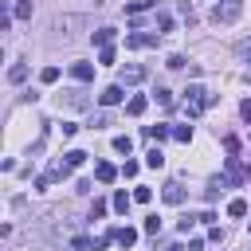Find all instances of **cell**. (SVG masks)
Returning <instances> with one entry per match:
<instances>
[{"mask_svg":"<svg viewBox=\"0 0 251 251\" xmlns=\"http://www.w3.org/2000/svg\"><path fill=\"white\" fill-rule=\"evenodd\" d=\"M173 137L176 141H192V126H173Z\"/></svg>","mask_w":251,"mask_h":251,"instance_id":"484cf974","label":"cell"},{"mask_svg":"<svg viewBox=\"0 0 251 251\" xmlns=\"http://www.w3.org/2000/svg\"><path fill=\"white\" fill-rule=\"evenodd\" d=\"M227 180H231V184H243V180H247V169H243L235 157H227Z\"/></svg>","mask_w":251,"mask_h":251,"instance_id":"9c48e42d","label":"cell"},{"mask_svg":"<svg viewBox=\"0 0 251 251\" xmlns=\"http://www.w3.org/2000/svg\"><path fill=\"white\" fill-rule=\"evenodd\" d=\"M212 102H216V94H208L204 86H188V90H184V114H188V118L204 114Z\"/></svg>","mask_w":251,"mask_h":251,"instance_id":"6da1fadb","label":"cell"},{"mask_svg":"<svg viewBox=\"0 0 251 251\" xmlns=\"http://www.w3.org/2000/svg\"><path fill=\"white\" fill-rule=\"evenodd\" d=\"M24 78H27V63H12V67H8V82H16V86H20Z\"/></svg>","mask_w":251,"mask_h":251,"instance_id":"5bb4252c","label":"cell"},{"mask_svg":"<svg viewBox=\"0 0 251 251\" xmlns=\"http://www.w3.org/2000/svg\"><path fill=\"white\" fill-rule=\"evenodd\" d=\"M122 98H126V90H122V82H114V86H106V90L98 94V102H102V106H118Z\"/></svg>","mask_w":251,"mask_h":251,"instance_id":"277c9868","label":"cell"},{"mask_svg":"<svg viewBox=\"0 0 251 251\" xmlns=\"http://www.w3.org/2000/svg\"><path fill=\"white\" fill-rule=\"evenodd\" d=\"M133 200H137V204H149V200H153V188L137 184V188H133Z\"/></svg>","mask_w":251,"mask_h":251,"instance_id":"7402d4cb","label":"cell"},{"mask_svg":"<svg viewBox=\"0 0 251 251\" xmlns=\"http://www.w3.org/2000/svg\"><path fill=\"white\" fill-rule=\"evenodd\" d=\"M71 247H75V251H90V247H94V243H90V239H86V235H75V239H71Z\"/></svg>","mask_w":251,"mask_h":251,"instance_id":"4316f807","label":"cell"},{"mask_svg":"<svg viewBox=\"0 0 251 251\" xmlns=\"http://www.w3.org/2000/svg\"><path fill=\"white\" fill-rule=\"evenodd\" d=\"M71 75H75L78 82H90V78H94V63H71Z\"/></svg>","mask_w":251,"mask_h":251,"instance_id":"8fae6325","label":"cell"},{"mask_svg":"<svg viewBox=\"0 0 251 251\" xmlns=\"http://www.w3.org/2000/svg\"><path fill=\"white\" fill-rule=\"evenodd\" d=\"M39 82H43V86L59 82V67H43V71H39Z\"/></svg>","mask_w":251,"mask_h":251,"instance_id":"ac0fdd59","label":"cell"},{"mask_svg":"<svg viewBox=\"0 0 251 251\" xmlns=\"http://www.w3.org/2000/svg\"><path fill=\"white\" fill-rule=\"evenodd\" d=\"M157 0H133V4H126V16H141L145 8H153Z\"/></svg>","mask_w":251,"mask_h":251,"instance_id":"2e32d148","label":"cell"},{"mask_svg":"<svg viewBox=\"0 0 251 251\" xmlns=\"http://www.w3.org/2000/svg\"><path fill=\"white\" fill-rule=\"evenodd\" d=\"M63 157H67V165H71V169H78V165L86 161V153H82V149H67Z\"/></svg>","mask_w":251,"mask_h":251,"instance_id":"d6986e66","label":"cell"},{"mask_svg":"<svg viewBox=\"0 0 251 251\" xmlns=\"http://www.w3.org/2000/svg\"><path fill=\"white\" fill-rule=\"evenodd\" d=\"M188 251H204V239H188Z\"/></svg>","mask_w":251,"mask_h":251,"instance_id":"836d02e7","label":"cell"},{"mask_svg":"<svg viewBox=\"0 0 251 251\" xmlns=\"http://www.w3.org/2000/svg\"><path fill=\"white\" fill-rule=\"evenodd\" d=\"M98 216H106V200H94V208H90V220H98Z\"/></svg>","mask_w":251,"mask_h":251,"instance_id":"4dcf8cb0","label":"cell"},{"mask_svg":"<svg viewBox=\"0 0 251 251\" xmlns=\"http://www.w3.org/2000/svg\"><path fill=\"white\" fill-rule=\"evenodd\" d=\"M149 78V71L141 67V63H129V67H122V86H137V82H145Z\"/></svg>","mask_w":251,"mask_h":251,"instance_id":"3957f363","label":"cell"},{"mask_svg":"<svg viewBox=\"0 0 251 251\" xmlns=\"http://www.w3.org/2000/svg\"><path fill=\"white\" fill-rule=\"evenodd\" d=\"M110 204H114V212H122V216H126V212H129V204H133V192H114V200H110Z\"/></svg>","mask_w":251,"mask_h":251,"instance_id":"7c38bea8","label":"cell"},{"mask_svg":"<svg viewBox=\"0 0 251 251\" xmlns=\"http://www.w3.org/2000/svg\"><path fill=\"white\" fill-rule=\"evenodd\" d=\"M243 59H247V63H251V43H243Z\"/></svg>","mask_w":251,"mask_h":251,"instance_id":"e575fe53","label":"cell"},{"mask_svg":"<svg viewBox=\"0 0 251 251\" xmlns=\"http://www.w3.org/2000/svg\"><path fill=\"white\" fill-rule=\"evenodd\" d=\"M16 16L27 20V16H31V0H20V4H16Z\"/></svg>","mask_w":251,"mask_h":251,"instance_id":"f1b7e54d","label":"cell"},{"mask_svg":"<svg viewBox=\"0 0 251 251\" xmlns=\"http://www.w3.org/2000/svg\"><path fill=\"white\" fill-rule=\"evenodd\" d=\"M114 149L129 157V149H133V137H126V133H122V137H114Z\"/></svg>","mask_w":251,"mask_h":251,"instance_id":"44dd1931","label":"cell"},{"mask_svg":"<svg viewBox=\"0 0 251 251\" xmlns=\"http://www.w3.org/2000/svg\"><path fill=\"white\" fill-rule=\"evenodd\" d=\"M145 165H149V169H161V165H165V153H161V149H149V153H145Z\"/></svg>","mask_w":251,"mask_h":251,"instance_id":"ffe728a7","label":"cell"},{"mask_svg":"<svg viewBox=\"0 0 251 251\" xmlns=\"http://www.w3.org/2000/svg\"><path fill=\"white\" fill-rule=\"evenodd\" d=\"M94 176H98V184H114V180H118V169H114L110 161H98V165H94Z\"/></svg>","mask_w":251,"mask_h":251,"instance_id":"5b68a950","label":"cell"},{"mask_svg":"<svg viewBox=\"0 0 251 251\" xmlns=\"http://www.w3.org/2000/svg\"><path fill=\"white\" fill-rule=\"evenodd\" d=\"M153 94H157V102H161V106H165V110H169V106H173V90H165V86H157V90H153Z\"/></svg>","mask_w":251,"mask_h":251,"instance_id":"d4e9b609","label":"cell"},{"mask_svg":"<svg viewBox=\"0 0 251 251\" xmlns=\"http://www.w3.org/2000/svg\"><path fill=\"white\" fill-rule=\"evenodd\" d=\"M114 35H118V31H114V27H98V31H94V35H90V39H94V43H98V47H110V43H114Z\"/></svg>","mask_w":251,"mask_h":251,"instance_id":"4fadbf2b","label":"cell"},{"mask_svg":"<svg viewBox=\"0 0 251 251\" xmlns=\"http://www.w3.org/2000/svg\"><path fill=\"white\" fill-rule=\"evenodd\" d=\"M157 39H161V35H126V47L141 51V47H157Z\"/></svg>","mask_w":251,"mask_h":251,"instance_id":"52a82bcc","label":"cell"},{"mask_svg":"<svg viewBox=\"0 0 251 251\" xmlns=\"http://www.w3.org/2000/svg\"><path fill=\"white\" fill-rule=\"evenodd\" d=\"M243 16V0H216L212 4V24H235Z\"/></svg>","mask_w":251,"mask_h":251,"instance_id":"7a4b0ae2","label":"cell"},{"mask_svg":"<svg viewBox=\"0 0 251 251\" xmlns=\"http://www.w3.org/2000/svg\"><path fill=\"white\" fill-rule=\"evenodd\" d=\"M165 67H169V71H180V67H184V55H169Z\"/></svg>","mask_w":251,"mask_h":251,"instance_id":"83f0119b","label":"cell"},{"mask_svg":"<svg viewBox=\"0 0 251 251\" xmlns=\"http://www.w3.org/2000/svg\"><path fill=\"white\" fill-rule=\"evenodd\" d=\"M122 176H137V161H126L122 165Z\"/></svg>","mask_w":251,"mask_h":251,"instance_id":"d6a6232c","label":"cell"},{"mask_svg":"<svg viewBox=\"0 0 251 251\" xmlns=\"http://www.w3.org/2000/svg\"><path fill=\"white\" fill-rule=\"evenodd\" d=\"M247 251H251V247H247Z\"/></svg>","mask_w":251,"mask_h":251,"instance_id":"8d00e7d4","label":"cell"},{"mask_svg":"<svg viewBox=\"0 0 251 251\" xmlns=\"http://www.w3.org/2000/svg\"><path fill=\"white\" fill-rule=\"evenodd\" d=\"M227 216H231V220H243V216H247V200H231V204H227Z\"/></svg>","mask_w":251,"mask_h":251,"instance_id":"e0dca14e","label":"cell"},{"mask_svg":"<svg viewBox=\"0 0 251 251\" xmlns=\"http://www.w3.org/2000/svg\"><path fill=\"white\" fill-rule=\"evenodd\" d=\"M141 133H145V137H149V141H165V137H169V133H173V129H169V126H145V129H141Z\"/></svg>","mask_w":251,"mask_h":251,"instance_id":"9a60e30c","label":"cell"},{"mask_svg":"<svg viewBox=\"0 0 251 251\" xmlns=\"http://www.w3.org/2000/svg\"><path fill=\"white\" fill-rule=\"evenodd\" d=\"M114 243H118V247H133V243H137V231H133V227H114Z\"/></svg>","mask_w":251,"mask_h":251,"instance_id":"30bf717a","label":"cell"},{"mask_svg":"<svg viewBox=\"0 0 251 251\" xmlns=\"http://www.w3.org/2000/svg\"><path fill=\"white\" fill-rule=\"evenodd\" d=\"M141 231H145V235H157V231H161V220H157V216H145Z\"/></svg>","mask_w":251,"mask_h":251,"instance_id":"603a6c76","label":"cell"},{"mask_svg":"<svg viewBox=\"0 0 251 251\" xmlns=\"http://www.w3.org/2000/svg\"><path fill=\"white\" fill-rule=\"evenodd\" d=\"M157 27H161V31H173V16L161 12V16H157Z\"/></svg>","mask_w":251,"mask_h":251,"instance_id":"f546056e","label":"cell"},{"mask_svg":"<svg viewBox=\"0 0 251 251\" xmlns=\"http://www.w3.org/2000/svg\"><path fill=\"white\" fill-rule=\"evenodd\" d=\"M145 106H149V98H145V94H133V98L126 102V114H129V118H141Z\"/></svg>","mask_w":251,"mask_h":251,"instance_id":"ba28073f","label":"cell"},{"mask_svg":"<svg viewBox=\"0 0 251 251\" xmlns=\"http://www.w3.org/2000/svg\"><path fill=\"white\" fill-rule=\"evenodd\" d=\"M67 106H86V94L82 90H67Z\"/></svg>","mask_w":251,"mask_h":251,"instance_id":"cb8c5ba5","label":"cell"},{"mask_svg":"<svg viewBox=\"0 0 251 251\" xmlns=\"http://www.w3.org/2000/svg\"><path fill=\"white\" fill-rule=\"evenodd\" d=\"M169 251H188V247H184V243H173V247H169Z\"/></svg>","mask_w":251,"mask_h":251,"instance_id":"d590c367","label":"cell"},{"mask_svg":"<svg viewBox=\"0 0 251 251\" xmlns=\"http://www.w3.org/2000/svg\"><path fill=\"white\" fill-rule=\"evenodd\" d=\"M161 196H165V204H180V200H184V184H180V180H169V184L161 188Z\"/></svg>","mask_w":251,"mask_h":251,"instance_id":"8992f818","label":"cell"},{"mask_svg":"<svg viewBox=\"0 0 251 251\" xmlns=\"http://www.w3.org/2000/svg\"><path fill=\"white\" fill-rule=\"evenodd\" d=\"M239 118H243V122H251V98H243V102H239Z\"/></svg>","mask_w":251,"mask_h":251,"instance_id":"1f68e13d","label":"cell"}]
</instances>
